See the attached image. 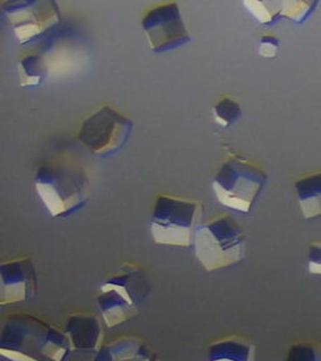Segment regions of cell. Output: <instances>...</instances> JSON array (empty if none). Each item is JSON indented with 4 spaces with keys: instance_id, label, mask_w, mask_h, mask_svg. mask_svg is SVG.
<instances>
[{
    "instance_id": "ba28073f",
    "label": "cell",
    "mask_w": 321,
    "mask_h": 361,
    "mask_svg": "<svg viewBox=\"0 0 321 361\" xmlns=\"http://www.w3.org/2000/svg\"><path fill=\"white\" fill-rule=\"evenodd\" d=\"M141 27L147 44L153 53L175 51L191 42L177 1L152 4L143 13Z\"/></svg>"
},
{
    "instance_id": "6da1fadb",
    "label": "cell",
    "mask_w": 321,
    "mask_h": 361,
    "mask_svg": "<svg viewBox=\"0 0 321 361\" xmlns=\"http://www.w3.org/2000/svg\"><path fill=\"white\" fill-rule=\"evenodd\" d=\"M69 351L66 333L38 316L11 314L1 327L0 354L9 361H63Z\"/></svg>"
},
{
    "instance_id": "3957f363",
    "label": "cell",
    "mask_w": 321,
    "mask_h": 361,
    "mask_svg": "<svg viewBox=\"0 0 321 361\" xmlns=\"http://www.w3.org/2000/svg\"><path fill=\"white\" fill-rule=\"evenodd\" d=\"M34 188L45 209L56 219H68L90 200V178L85 169L71 161H53L38 167Z\"/></svg>"
},
{
    "instance_id": "8992f818",
    "label": "cell",
    "mask_w": 321,
    "mask_h": 361,
    "mask_svg": "<svg viewBox=\"0 0 321 361\" xmlns=\"http://www.w3.org/2000/svg\"><path fill=\"white\" fill-rule=\"evenodd\" d=\"M193 247L205 270H222L245 259L246 237L235 219L224 214L198 227Z\"/></svg>"
},
{
    "instance_id": "e0dca14e",
    "label": "cell",
    "mask_w": 321,
    "mask_h": 361,
    "mask_svg": "<svg viewBox=\"0 0 321 361\" xmlns=\"http://www.w3.org/2000/svg\"><path fill=\"white\" fill-rule=\"evenodd\" d=\"M248 13L254 16L255 19L262 25H274L281 18V1H259V0H246L243 1Z\"/></svg>"
},
{
    "instance_id": "ac0fdd59",
    "label": "cell",
    "mask_w": 321,
    "mask_h": 361,
    "mask_svg": "<svg viewBox=\"0 0 321 361\" xmlns=\"http://www.w3.org/2000/svg\"><path fill=\"white\" fill-rule=\"evenodd\" d=\"M319 1H300L285 0L281 1V18L289 19L296 24H303L314 14Z\"/></svg>"
},
{
    "instance_id": "d6986e66",
    "label": "cell",
    "mask_w": 321,
    "mask_h": 361,
    "mask_svg": "<svg viewBox=\"0 0 321 361\" xmlns=\"http://www.w3.org/2000/svg\"><path fill=\"white\" fill-rule=\"evenodd\" d=\"M285 361H321V344L319 341L293 343Z\"/></svg>"
},
{
    "instance_id": "44dd1931",
    "label": "cell",
    "mask_w": 321,
    "mask_h": 361,
    "mask_svg": "<svg viewBox=\"0 0 321 361\" xmlns=\"http://www.w3.org/2000/svg\"><path fill=\"white\" fill-rule=\"evenodd\" d=\"M308 270L313 275H321V241L311 243L309 247Z\"/></svg>"
},
{
    "instance_id": "8fae6325",
    "label": "cell",
    "mask_w": 321,
    "mask_h": 361,
    "mask_svg": "<svg viewBox=\"0 0 321 361\" xmlns=\"http://www.w3.org/2000/svg\"><path fill=\"white\" fill-rule=\"evenodd\" d=\"M103 319L92 312H74L68 316L64 333L72 351H98L104 344Z\"/></svg>"
},
{
    "instance_id": "7402d4cb",
    "label": "cell",
    "mask_w": 321,
    "mask_h": 361,
    "mask_svg": "<svg viewBox=\"0 0 321 361\" xmlns=\"http://www.w3.org/2000/svg\"><path fill=\"white\" fill-rule=\"evenodd\" d=\"M153 361H162V360H158V359H156V357H155V360Z\"/></svg>"
},
{
    "instance_id": "4fadbf2b",
    "label": "cell",
    "mask_w": 321,
    "mask_h": 361,
    "mask_svg": "<svg viewBox=\"0 0 321 361\" xmlns=\"http://www.w3.org/2000/svg\"><path fill=\"white\" fill-rule=\"evenodd\" d=\"M206 361H256V346L246 336L229 335L210 345Z\"/></svg>"
},
{
    "instance_id": "9a60e30c",
    "label": "cell",
    "mask_w": 321,
    "mask_h": 361,
    "mask_svg": "<svg viewBox=\"0 0 321 361\" xmlns=\"http://www.w3.org/2000/svg\"><path fill=\"white\" fill-rule=\"evenodd\" d=\"M49 77V68L44 58L38 54H27L18 62V78L22 88H37Z\"/></svg>"
},
{
    "instance_id": "277c9868",
    "label": "cell",
    "mask_w": 321,
    "mask_h": 361,
    "mask_svg": "<svg viewBox=\"0 0 321 361\" xmlns=\"http://www.w3.org/2000/svg\"><path fill=\"white\" fill-rule=\"evenodd\" d=\"M266 183L267 175L259 164L229 152L214 173L212 190L224 207L248 214L254 209Z\"/></svg>"
},
{
    "instance_id": "ffe728a7",
    "label": "cell",
    "mask_w": 321,
    "mask_h": 361,
    "mask_svg": "<svg viewBox=\"0 0 321 361\" xmlns=\"http://www.w3.org/2000/svg\"><path fill=\"white\" fill-rule=\"evenodd\" d=\"M280 48L279 38L272 34H265L260 38L259 56L266 59L277 58V51Z\"/></svg>"
},
{
    "instance_id": "9c48e42d",
    "label": "cell",
    "mask_w": 321,
    "mask_h": 361,
    "mask_svg": "<svg viewBox=\"0 0 321 361\" xmlns=\"http://www.w3.org/2000/svg\"><path fill=\"white\" fill-rule=\"evenodd\" d=\"M11 30L20 44H30L44 38L62 20L56 1L22 0L3 3Z\"/></svg>"
},
{
    "instance_id": "7c38bea8",
    "label": "cell",
    "mask_w": 321,
    "mask_h": 361,
    "mask_svg": "<svg viewBox=\"0 0 321 361\" xmlns=\"http://www.w3.org/2000/svg\"><path fill=\"white\" fill-rule=\"evenodd\" d=\"M150 346L137 336H121L103 344L90 361H153Z\"/></svg>"
},
{
    "instance_id": "7a4b0ae2",
    "label": "cell",
    "mask_w": 321,
    "mask_h": 361,
    "mask_svg": "<svg viewBox=\"0 0 321 361\" xmlns=\"http://www.w3.org/2000/svg\"><path fill=\"white\" fill-rule=\"evenodd\" d=\"M152 290V280L135 262H122L102 282L96 304L107 327L122 325L140 314Z\"/></svg>"
},
{
    "instance_id": "5b68a950",
    "label": "cell",
    "mask_w": 321,
    "mask_h": 361,
    "mask_svg": "<svg viewBox=\"0 0 321 361\" xmlns=\"http://www.w3.org/2000/svg\"><path fill=\"white\" fill-rule=\"evenodd\" d=\"M205 206L193 198L161 193L156 197L151 217L153 241L162 246L191 247L203 224Z\"/></svg>"
},
{
    "instance_id": "52a82bcc",
    "label": "cell",
    "mask_w": 321,
    "mask_h": 361,
    "mask_svg": "<svg viewBox=\"0 0 321 361\" xmlns=\"http://www.w3.org/2000/svg\"><path fill=\"white\" fill-rule=\"evenodd\" d=\"M133 127L132 119L109 104H102L83 119L77 138L97 157H112L127 146Z\"/></svg>"
},
{
    "instance_id": "5bb4252c",
    "label": "cell",
    "mask_w": 321,
    "mask_h": 361,
    "mask_svg": "<svg viewBox=\"0 0 321 361\" xmlns=\"http://www.w3.org/2000/svg\"><path fill=\"white\" fill-rule=\"evenodd\" d=\"M295 192L304 219L320 217L321 172L305 175L295 180Z\"/></svg>"
},
{
    "instance_id": "2e32d148",
    "label": "cell",
    "mask_w": 321,
    "mask_h": 361,
    "mask_svg": "<svg viewBox=\"0 0 321 361\" xmlns=\"http://www.w3.org/2000/svg\"><path fill=\"white\" fill-rule=\"evenodd\" d=\"M214 122L222 128H230L243 117V108L230 97H222L212 106Z\"/></svg>"
},
{
    "instance_id": "30bf717a",
    "label": "cell",
    "mask_w": 321,
    "mask_h": 361,
    "mask_svg": "<svg viewBox=\"0 0 321 361\" xmlns=\"http://www.w3.org/2000/svg\"><path fill=\"white\" fill-rule=\"evenodd\" d=\"M38 276L30 256H18L0 264V305L18 304L33 299Z\"/></svg>"
}]
</instances>
